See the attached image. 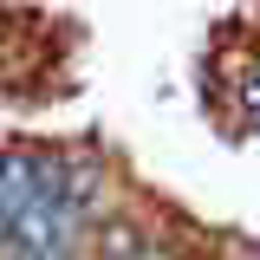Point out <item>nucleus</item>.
Returning a JSON list of instances; mask_svg holds the SVG:
<instances>
[{
    "mask_svg": "<svg viewBox=\"0 0 260 260\" xmlns=\"http://www.w3.org/2000/svg\"><path fill=\"white\" fill-rule=\"evenodd\" d=\"M234 104H241V117H247V124H260V59L234 78Z\"/></svg>",
    "mask_w": 260,
    "mask_h": 260,
    "instance_id": "nucleus-1",
    "label": "nucleus"
},
{
    "mask_svg": "<svg viewBox=\"0 0 260 260\" xmlns=\"http://www.w3.org/2000/svg\"><path fill=\"white\" fill-rule=\"evenodd\" d=\"M0 52H7V26H0Z\"/></svg>",
    "mask_w": 260,
    "mask_h": 260,
    "instance_id": "nucleus-2",
    "label": "nucleus"
}]
</instances>
